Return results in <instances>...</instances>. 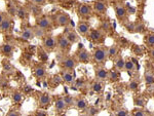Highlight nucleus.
<instances>
[{
	"label": "nucleus",
	"instance_id": "f257e3e1",
	"mask_svg": "<svg viewBox=\"0 0 154 116\" xmlns=\"http://www.w3.org/2000/svg\"><path fill=\"white\" fill-rule=\"evenodd\" d=\"M77 64H78V61L76 60L75 56H66L62 59H59L60 67L62 69H66V70H75Z\"/></svg>",
	"mask_w": 154,
	"mask_h": 116
},
{
	"label": "nucleus",
	"instance_id": "f03ea898",
	"mask_svg": "<svg viewBox=\"0 0 154 116\" xmlns=\"http://www.w3.org/2000/svg\"><path fill=\"white\" fill-rule=\"evenodd\" d=\"M56 38H57V47H58L59 50L63 53H69L72 44L70 43V41L67 39L65 34L64 33L60 34V35L57 36Z\"/></svg>",
	"mask_w": 154,
	"mask_h": 116
},
{
	"label": "nucleus",
	"instance_id": "7ed1b4c3",
	"mask_svg": "<svg viewBox=\"0 0 154 116\" xmlns=\"http://www.w3.org/2000/svg\"><path fill=\"white\" fill-rule=\"evenodd\" d=\"M93 60L96 64H102L108 59V51L106 47L100 46V47H96V49L93 53Z\"/></svg>",
	"mask_w": 154,
	"mask_h": 116
},
{
	"label": "nucleus",
	"instance_id": "20e7f679",
	"mask_svg": "<svg viewBox=\"0 0 154 116\" xmlns=\"http://www.w3.org/2000/svg\"><path fill=\"white\" fill-rule=\"evenodd\" d=\"M36 26L40 27L46 32H51L54 28L53 20L48 16H41L36 18Z\"/></svg>",
	"mask_w": 154,
	"mask_h": 116
},
{
	"label": "nucleus",
	"instance_id": "39448f33",
	"mask_svg": "<svg viewBox=\"0 0 154 116\" xmlns=\"http://www.w3.org/2000/svg\"><path fill=\"white\" fill-rule=\"evenodd\" d=\"M89 38L94 43H102L106 39V33L102 29H91L89 31Z\"/></svg>",
	"mask_w": 154,
	"mask_h": 116
},
{
	"label": "nucleus",
	"instance_id": "423d86ee",
	"mask_svg": "<svg viewBox=\"0 0 154 116\" xmlns=\"http://www.w3.org/2000/svg\"><path fill=\"white\" fill-rule=\"evenodd\" d=\"M77 14L79 16V18H81L82 20H88L89 18H91L93 8L88 4L81 3L77 6Z\"/></svg>",
	"mask_w": 154,
	"mask_h": 116
},
{
	"label": "nucleus",
	"instance_id": "0eeeda50",
	"mask_svg": "<svg viewBox=\"0 0 154 116\" xmlns=\"http://www.w3.org/2000/svg\"><path fill=\"white\" fill-rule=\"evenodd\" d=\"M71 23V19L67 12L61 11L58 12L54 18V24L57 27H67L69 26V24Z\"/></svg>",
	"mask_w": 154,
	"mask_h": 116
},
{
	"label": "nucleus",
	"instance_id": "6e6552de",
	"mask_svg": "<svg viewBox=\"0 0 154 116\" xmlns=\"http://www.w3.org/2000/svg\"><path fill=\"white\" fill-rule=\"evenodd\" d=\"M114 11H115V14H116V18L120 23H125L128 21V11L125 6L122 5L121 3H117L115 4L114 6Z\"/></svg>",
	"mask_w": 154,
	"mask_h": 116
},
{
	"label": "nucleus",
	"instance_id": "1a4fd4ad",
	"mask_svg": "<svg viewBox=\"0 0 154 116\" xmlns=\"http://www.w3.org/2000/svg\"><path fill=\"white\" fill-rule=\"evenodd\" d=\"M42 47L48 53H51L57 47V38L54 36H45L42 40Z\"/></svg>",
	"mask_w": 154,
	"mask_h": 116
},
{
	"label": "nucleus",
	"instance_id": "9d476101",
	"mask_svg": "<svg viewBox=\"0 0 154 116\" xmlns=\"http://www.w3.org/2000/svg\"><path fill=\"white\" fill-rule=\"evenodd\" d=\"M76 29H77V33L79 34L80 36H88L89 34V31H91V24H89V22H86L84 21V20H79L78 24H77L76 26Z\"/></svg>",
	"mask_w": 154,
	"mask_h": 116
},
{
	"label": "nucleus",
	"instance_id": "9b49d317",
	"mask_svg": "<svg viewBox=\"0 0 154 116\" xmlns=\"http://www.w3.org/2000/svg\"><path fill=\"white\" fill-rule=\"evenodd\" d=\"M75 58H76V60L78 61V63L88 64L91 60V55L86 50V49L79 48L75 53Z\"/></svg>",
	"mask_w": 154,
	"mask_h": 116
},
{
	"label": "nucleus",
	"instance_id": "f8f14e48",
	"mask_svg": "<svg viewBox=\"0 0 154 116\" xmlns=\"http://www.w3.org/2000/svg\"><path fill=\"white\" fill-rule=\"evenodd\" d=\"M61 78L63 79L64 82L66 84H74V81H75V73L74 70H66L63 69L61 72Z\"/></svg>",
	"mask_w": 154,
	"mask_h": 116
},
{
	"label": "nucleus",
	"instance_id": "ddd939ff",
	"mask_svg": "<svg viewBox=\"0 0 154 116\" xmlns=\"http://www.w3.org/2000/svg\"><path fill=\"white\" fill-rule=\"evenodd\" d=\"M11 25H12L11 16L5 14L1 24H0V32H2V33H9L11 29Z\"/></svg>",
	"mask_w": 154,
	"mask_h": 116
},
{
	"label": "nucleus",
	"instance_id": "4468645a",
	"mask_svg": "<svg viewBox=\"0 0 154 116\" xmlns=\"http://www.w3.org/2000/svg\"><path fill=\"white\" fill-rule=\"evenodd\" d=\"M51 96L48 93H42L38 98V105L40 106V108H48V106H51Z\"/></svg>",
	"mask_w": 154,
	"mask_h": 116
},
{
	"label": "nucleus",
	"instance_id": "2eb2a0df",
	"mask_svg": "<svg viewBox=\"0 0 154 116\" xmlns=\"http://www.w3.org/2000/svg\"><path fill=\"white\" fill-rule=\"evenodd\" d=\"M33 74L37 79H43L46 76V69L42 64H36L33 69Z\"/></svg>",
	"mask_w": 154,
	"mask_h": 116
},
{
	"label": "nucleus",
	"instance_id": "dca6fc26",
	"mask_svg": "<svg viewBox=\"0 0 154 116\" xmlns=\"http://www.w3.org/2000/svg\"><path fill=\"white\" fill-rule=\"evenodd\" d=\"M95 76H96L97 80H100V81L107 80L109 77V71L107 70V69L103 68V67H99V68L96 69Z\"/></svg>",
	"mask_w": 154,
	"mask_h": 116
},
{
	"label": "nucleus",
	"instance_id": "f3484780",
	"mask_svg": "<svg viewBox=\"0 0 154 116\" xmlns=\"http://www.w3.org/2000/svg\"><path fill=\"white\" fill-rule=\"evenodd\" d=\"M94 9L99 12L101 14H104L107 12V9H108V6H107L106 2L104 0H97V1L94 3Z\"/></svg>",
	"mask_w": 154,
	"mask_h": 116
},
{
	"label": "nucleus",
	"instance_id": "a211bd4d",
	"mask_svg": "<svg viewBox=\"0 0 154 116\" xmlns=\"http://www.w3.org/2000/svg\"><path fill=\"white\" fill-rule=\"evenodd\" d=\"M14 46L9 42H4L1 45V53L4 56H6V58L11 56L12 53H14Z\"/></svg>",
	"mask_w": 154,
	"mask_h": 116
},
{
	"label": "nucleus",
	"instance_id": "6ab92c4d",
	"mask_svg": "<svg viewBox=\"0 0 154 116\" xmlns=\"http://www.w3.org/2000/svg\"><path fill=\"white\" fill-rule=\"evenodd\" d=\"M66 108H67V104L65 101H64V98L63 97L57 98L56 102H54V110H56V112L61 113V112H63Z\"/></svg>",
	"mask_w": 154,
	"mask_h": 116
},
{
	"label": "nucleus",
	"instance_id": "aec40b11",
	"mask_svg": "<svg viewBox=\"0 0 154 116\" xmlns=\"http://www.w3.org/2000/svg\"><path fill=\"white\" fill-rule=\"evenodd\" d=\"M34 37H35V34H34L32 27H24L22 29V38L25 40H31Z\"/></svg>",
	"mask_w": 154,
	"mask_h": 116
},
{
	"label": "nucleus",
	"instance_id": "412c9836",
	"mask_svg": "<svg viewBox=\"0 0 154 116\" xmlns=\"http://www.w3.org/2000/svg\"><path fill=\"white\" fill-rule=\"evenodd\" d=\"M144 81L146 85H153L154 84V72L150 69H145L144 72Z\"/></svg>",
	"mask_w": 154,
	"mask_h": 116
},
{
	"label": "nucleus",
	"instance_id": "4be33fe9",
	"mask_svg": "<svg viewBox=\"0 0 154 116\" xmlns=\"http://www.w3.org/2000/svg\"><path fill=\"white\" fill-rule=\"evenodd\" d=\"M27 7H28V11H29L30 14H32L33 16H35L36 18L40 16L41 12H42V9L40 8V6L37 5V4H35V3H33L32 1H31V3H29L28 5H27Z\"/></svg>",
	"mask_w": 154,
	"mask_h": 116
},
{
	"label": "nucleus",
	"instance_id": "5701e85b",
	"mask_svg": "<svg viewBox=\"0 0 154 116\" xmlns=\"http://www.w3.org/2000/svg\"><path fill=\"white\" fill-rule=\"evenodd\" d=\"M63 33L66 35L67 39H68V40L70 41L71 44H74V43H76L77 41H78V38H79L78 35H79V34L76 33L75 31H73V30H67L65 32H63Z\"/></svg>",
	"mask_w": 154,
	"mask_h": 116
},
{
	"label": "nucleus",
	"instance_id": "b1692460",
	"mask_svg": "<svg viewBox=\"0 0 154 116\" xmlns=\"http://www.w3.org/2000/svg\"><path fill=\"white\" fill-rule=\"evenodd\" d=\"M28 14H29V11L27 7L19 6L18 9H17V17L20 20H22V21H25V20L28 19Z\"/></svg>",
	"mask_w": 154,
	"mask_h": 116
},
{
	"label": "nucleus",
	"instance_id": "393cba45",
	"mask_svg": "<svg viewBox=\"0 0 154 116\" xmlns=\"http://www.w3.org/2000/svg\"><path fill=\"white\" fill-rule=\"evenodd\" d=\"M74 106L76 107V109L80 110V111H85L86 108L88 107V102L84 100L83 98H77L75 99V103H74Z\"/></svg>",
	"mask_w": 154,
	"mask_h": 116
},
{
	"label": "nucleus",
	"instance_id": "a878e982",
	"mask_svg": "<svg viewBox=\"0 0 154 116\" xmlns=\"http://www.w3.org/2000/svg\"><path fill=\"white\" fill-rule=\"evenodd\" d=\"M24 100V95L20 90H14L11 93V101L14 104H20Z\"/></svg>",
	"mask_w": 154,
	"mask_h": 116
},
{
	"label": "nucleus",
	"instance_id": "bb28decb",
	"mask_svg": "<svg viewBox=\"0 0 154 116\" xmlns=\"http://www.w3.org/2000/svg\"><path fill=\"white\" fill-rule=\"evenodd\" d=\"M107 51H108V58L110 59H116V56H118V46L117 45H111L110 47L107 48Z\"/></svg>",
	"mask_w": 154,
	"mask_h": 116
},
{
	"label": "nucleus",
	"instance_id": "cd10ccee",
	"mask_svg": "<svg viewBox=\"0 0 154 116\" xmlns=\"http://www.w3.org/2000/svg\"><path fill=\"white\" fill-rule=\"evenodd\" d=\"M114 65H115V68L119 71L125 70V60L122 58V56H118V58L115 59V62H114Z\"/></svg>",
	"mask_w": 154,
	"mask_h": 116
},
{
	"label": "nucleus",
	"instance_id": "c85d7f7f",
	"mask_svg": "<svg viewBox=\"0 0 154 116\" xmlns=\"http://www.w3.org/2000/svg\"><path fill=\"white\" fill-rule=\"evenodd\" d=\"M33 31H34V34H35V36L36 37H38V38H40V39H43L44 37L46 36V32L45 30H43L42 28H40V27H38V26H34L33 27Z\"/></svg>",
	"mask_w": 154,
	"mask_h": 116
},
{
	"label": "nucleus",
	"instance_id": "c756f323",
	"mask_svg": "<svg viewBox=\"0 0 154 116\" xmlns=\"http://www.w3.org/2000/svg\"><path fill=\"white\" fill-rule=\"evenodd\" d=\"M144 42L149 47H152L154 46V32H151V33H148L147 35L144 37Z\"/></svg>",
	"mask_w": 154,
	"mask_h": 116
},
{
	"label": "nucleus",
	"instance_id": "7c9ffc66",
	"mask_svg": "<svg viewBox=\"0 0 154 116\" xmlns=\"http://www.w3.org/2000/svg\"><path fill=\"white\" fill-rule=\"evenodd\" d=\"M139 86H140V79L139 78L138 79H131L128 83V90L131 92H136L139 88Z\"/></svg>",
	"mask_w": 154,
	"mask_h": 116
},
{
	"label": "nucleus",
	"instance_id": "2f4dec72",
	"mask_svg": "<svg viewBox=\"0 0 154 116\" xmlns=\"http://www.w3.org/2000/svg\"><path fill=\"white\" fill-rule=\"evenodd\" d=\"M91 90L94 93H101L103 90V84H102V81L100 80H96L95 82L91 85Z\"/></svg>",
	"mask_w": 154,
	"mask_h": 116
},
{
	"label": "nucleus",
	"instance_id": "473e14b6",
	"mask_svg": "<svg viewBox=\"0 0 154 116\" xmlns=\"http://www.w3.org/2000/svg\"><path fill=\"white\" fill-rule=\"evenodd\" d=\"M131 50H133V53L138 56H142L144 53L142 47H141L140 45H138V44H133V45H131Z\"/></svg>",
	"mask_w": 154,
	"mask_h": 116
},
{
	"label": "nucleus",
	"instance_id": "72a5a7b5",
	"mask_svg": "<svg viewBox=\"0 0 154 116\" xmlns=\"http://www.w3.org/2000/svg\"><path fill=\"white\" fill-rule=\"evenodd\" d=\"M125 28L128 33H135L136 32V23H134V22H126L125 24Z\"/></svg>",
	"mask_w": 154,
	"mask_h": 116
},
{
	"label": "nucleus",
	"instance_id": "f704fd0d",
	"mask_svg": "<svg viewBox=\"0 0 154 116\" xmlns=\"http://www.w3.org/2000/svg\"><path fill=\"white\" fill-rule=\"evenodd\" d=\"M120 77V74H119L116 70H111L109 71V79L111 81H117Z\"/></svg>",
	"mask_w": 154,
	"mask_h": 116
},
{
	"label": "nucleus",
	"instance_id": "c9c22d12",
	"mask_svg": "<svg viewBox=\"0 0 154 116\" xmlns=\"http://www.w3.org/2000/svg\"><path fill=\"white\" fill-rule=\"evenodd\" d=\"M125 71H128V70L135 71V70H136V65L134 64V62H133V61H131V60H125Z\"/></svg>",
	"mask_w": 154,
	"mask_h": 116
},
{
	"label": "nucleus",
	"instance_id": "e433bc0d",
	"mask_svg": "<svg viewBox=\"0 0 154 116\" xmlns=\"http://www.w3.org/2000/svg\"><path fill=\"white\" fill-rule=\"evenodd\" d=\"M85 111H86V114L88 115H97L99 112H100V110L97 109L95 106H88Z\"/></svg>",
	"mask_w": 154,
	"mask_h": 116
},
{
	"label": "nucleus",
	"instance_id": "4c0bfd02",
	"mask_svg": "<svg viewBox=\"0 0 154 116\" xmlns=\"http://www.w3.org/2000/svg\"><path fill=\"white\" fill-rule=\"evenodd\" d=\"M63 98H64V101L66 102L67 106H73L74 103H75V98L72 97L70 95H66V96H64Z\"/></svg>",
	"mask_w": 154,
	"mask_h": 116
},
{
	"label": "nucleus",
	"instance_id": "58836bf2",
	"mask_svg": "<svg viewBox=\"0 0 154 116\" xmlns=\"http://www.w3.org/2000/svg\"><path fill=\"white\" fill-rule=\"evenodd\" d=\"M38 56L40 58L41 61H48V51H46L44 48H42V49H40V50L38 51Z\"/></svg>",
	"mask_w": 154,
	"mask_h": 116
},
{
	"label": "nucleus",
	"instance_id": "ea45409f",
	"mask_svg": "<svg viewBox=\"0 0 154 116\" xmlns=\"http://www.w3.org/2000/svg\"><path fill=\"white\" fill-rule=\"evenodd\" d=\"M134 104L138 107H143L144 106V99L142 97H135L134 98Z\"/></svg>",
	"mask_w": 154,
	"mask_h": 116
},
{
	"label": "nucleus",
	"instance_id": "a19ab883",
	"mask_svg": "<svg viewBox=\"0 0 154 116\" xmlns=\"http://www.w3.org/2000/svg\"><path fill=\"white\" fill-rule=\"evenodd\" d=\"M17 9H18V7L14 5V3H9L8 4V12H9V14H11V17L14 16V14H17Z\"/></svg>",
	"mask_w": 154,
	"mask_h": 116
},
{
	"label": "nucleus",
	"instance_id": "79ce46f5",
	"mask_svg": "<svg viewBox=\"0 0 154 116\" xmlns=\"http://www.w3.org/2000/svg\"><path fill=\"white\" fill-rule=\"evenodd\" d=\"M144 24L142 22H137L136 23V32L135 33H143L144 31Z\"/></svg>",
	"mask_w": 154,
	"mask_h": 116
},
{
	"label": "nucleus",
	"instance_id": "37998d69",
	"mask_svg": "<svg viewBox=\"0 0 154 116\" xmlns=\"http://www.w3.org/2000/svg\"><path fill=\"white\" fill-rule=\"evenodd\" d=\"M110 28H111V25H110V23L109 22H107V21H105V22H103L102 23V26H101V29L103 30L105 33H107V32H109V30H110Z\"/></svg>",
	"mask_w": 154,
	"mask_h": 116
},
{
	"label": "nucleus",
	"instance_id": "c03bdc74",
	"mask_svg": "<svg viewBox=\"0 0 154 116\" xmlns=\"http://www.w3.org/2000/svg\"><path fill=\"white\" fill-rule=\"evenodd\" d=\"M74 85L76 86V88H82L85 86V82L83 79H77L76 81H74Z\"/></svg>",
	"mask_w": 154,
	"mask_h": 116
},
{
	"label": "nucleus",
	"instance_id": "a18cd8bd",
	"mask_svg": "<svg viewBox=\"0 0 154 116\" xmlns=\"http://www.w3.org/2000/svg\"><path fill=\"white\" fill-rule=\"evenodd\" d=\"M146 113H147V111H145L143 109H136L133 111V115H135V116H144V115H146Z\"/></svg>",
	"mask_w": 154,
	"mask_h": 116
},
{
	"label": "nucleus",
	"instance_id": "49530a36",
	"mask_svg": "<svg viewBox=\"0 0 154 116\" xmlns=\"http://www.w3.org/2000/svg\"><path fill=\"white\" fill-rule=\"evenodd\" d=\"M34 115H40V116H44V115H48V112L46 110H44L43 108H40V109L36 110L34 112Z\"/></svg>",
	"mask_w": 154,
	"mask_h": 116
},
{
	"label": "nucleus",
	"instance_id": "de8ad7c7",
	"mask_svg": "<svg viewBox=\"0 0 154 116\" xmlns=\"http://www.w3.org/2000/svg\"><path fill=\"white\" fill-rule=\"evenodd\" d=\"M116 115L117 116H126V115H128V112L125 109L121 108V109H118L116 111Z\"/></svg>",
	"mask_w": 154,
	"mask_h": 116
},
{
	"label": "nucleus",
	"instance_id": "09e8293b",
	"mask_svg": "<svg viewBox=\"0 0 154 116\" xmlns=\"http://www.w3.org/2000/svg\"><path fill=\"white\" fill-rule=\"evenodd\" d=\"M6 115L7 116H20V115H21V113H20L19 111H17V110L11 109L8 112L6 113Z\"/></svg>",
	"mask_w": 154,
	"mask_h": 116
},
{
	"label": "nucleus",
	"instance_id": "8fccbe9b",
	"mask_svg": "<svg viewBox=\"0 0 154 116\" xmlns=\"http://www.w3.org/2000/svg\"><path fill=\"white\" fill-rule=\"evenodd\" d=\"M31 1L39 6H43L46 3V0H31Z\"/></svg>",
	"mask_w": 154,
	"mask_h": 116
},
{
	"label": "nucleus",
	"instance_id": "3c124183",
	"mask_svg": "<svg viewBox=\"0 0 154 116\" xmlns=\"http://www.w3.org/2000/svg\"><path fill=\"white\" fill-rule=\"evenodd\" d=\"M32 90H33V88L31 87V86H29V85H27V86H25L24 87V90H23V92L25 93H31Z\"/></svg>",
	"mask_w": 154,
	"mask_h": 116
},
{
	"label": "nucleus",
	"instance_id": "603ef678",
	"mask_svg": "<svg viewBox=\"0 0 154 116\" xmlns=\"http://www.w3.org/2000/svg\"><path fill=\"white\" fill-rule=\"evenodd\" d=\"M149 58H151L152 60H154V48L149 50Z\"/></svg>",
	"mask_w": 154,
	"mask_h": 116
},
{
	"label": "nucleus",
	"instance_id": "864d4df0",
	"mask_svg": "<svg viewBox=\"0 0 154 116\" xmlns=\"http://www.w3.org/2000/svg\"><path fill=\"white\" fill-rule=\"evenodd\" d=\"M4 16H5V12H1V11H0V24H1L2 20H3V18H4Z\"/></svg>",
	"mask_w": 154,
	"mask_h": 116
},
{
	"label": "nucleus",
	"instance_id": "5fc2aeb1",
	"mask_svg": "<svg viewBox=\"0 0 154 116\" xmlns=\"http://www.w3.org/2000/svg\"><path fill=\"white\" fill-rule=\"evenodd\" d=\"M120 41H121V42H122L123 44H126V43H128V40H126L125 38H123V37H120Z\"/></svg>",
	"mask_w": 154,
	"mask_h": 116
},
{
	"label": "nucleus",
	"instance_id": "6e6d98bb",
	"mask_svg": "<svg viewBox=\"0 0 154 116\" xmlns=\"http://www.w3.org/2000/svg\"><path fill=\"white\" fill-rule=\"evenodd\" d=\"M126 72H128V75L130 76V77H133V75H134V71L128 70V71H126Z\"/></svg>",
	"mask_w": 154,
	"mask_h": 116
},
{
	"label": "nucleus",
	"instance_id": "4d7b16f0",
	"mask_svg": "<svg viewBox=\"0 0 154 116\" xmlns=\"http://www.w3.org/2000/svg\"><path fill=\"white\" fill-rule=\"evenodd\" d=\"M46 1H48V2H54V0H46Z\"/></svg>",
	"mask_w": 154,
	"mask_h": 116
},
{
	"label": "nucleus",
	"instance_id": "13d9d810",
	"mask_svg": "<svg viewBox=\"0 0 154 116\" xmlns=\"http://www.w3.org/2000/svg\"><path fill=\"white\" fill-rule=\"evenodd\" d=\"M137 1H139V2H143V1H146V0H137Z\"/></svg>",
	"mask_w": 154,
	"mask_h": 116
},
{
	"label": "nucleus",
	"instance_id": "bf43d9fd",
	"mask_svg": "<svg viewBox=\"0 0 154 116\" xmlns=\"http://www.w3.org/2000/svg\"><path fill=\"white\" fill-rule=\"evenodd\" d=\"M0 53H1V46H0Z\"/></svg>",
	"mask_w": 154,
	"mask_h": 116
}]
</instances>
